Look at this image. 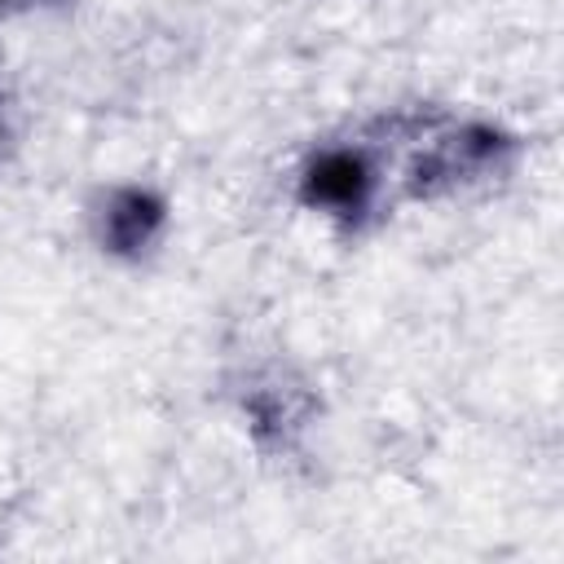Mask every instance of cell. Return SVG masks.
Returning a JSON list of instances; mask_svg holds the SVG:
<instances>
[{
  "mask_svg": "<svg viewBox=\"0 0 564 564\" xmlns=\"http://www.w3.org/2000/svg\"><path fill=\"white\" fill-rule=\"evenodd\" d=\"M317 194L322 198H335V203H352L361 194V167L352 159H330L317 172Z\"/></svg>",
  "mask_w": 564,
  "mask_h": 564,
  "instance_id": "6da1fadb",
  "label": "cell"
}]
</instances>
